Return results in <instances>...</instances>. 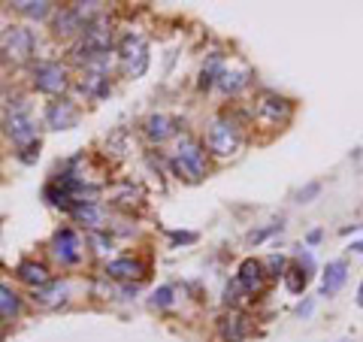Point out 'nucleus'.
Here are the masks:
<instances>
[{
    "label": "nucleus",
    "mask_w": 363,
    "mask_h": 342,
    "mask_svg": "<svg viewBox=\"0 0 363 342\" xmlns=\"http://www.w3.org/2000/svg\"><path fill=\"white\" fill-rule=\"evenodd\" d=\"M121 58H124V67L133 73V76H140L145 70V43L140 37H128V43H124V49H121Z\"/></svg>",
    "instance_id": "9b49d317"
},
{
    "label": "nucleus",
    "mask_w": 363,
    "mask_h": 342,
    "mask_svg": "<svg viewBox=\"0 0 363 342\" xmlns=\"http://www.w3.org/2000/svg\"><path fill=\"white\" fill-rule=\"evenodd\" d=\"M218 85H221V91H227V94H236L240 88L248 85V70H221Z\"/></svg>",
    "instance_id": "f3484780"
},
{
    "label": "nucleus",
    "mask_w": 363,
    "mask_h": 342,
    "mask_svg": "<svg viewBox=\"0 0 363 342\" xmlns=\"http://www.w3.org/2000/svg\"><path fill=\"white\" fill-rule=\"evenodd\" d=\"M33 85L45 91V94H61L67 88V70L55 61H43V64H37V70H33Z\"/></svg>",
    "instance_id": "39448f33"
},
{
    "label": "nucleus",
    "mask_w": 363,
    "mask_h": 342,
    "mask_svg": "<svg viewBox=\"0 0 363 342\" xmlns=\"http://www.w3.org/2000/svg\"><path fill=\"white\" fill-rule=\"evenodd\" d=\"M321 239H324V231H312L309 236H306V243H309V246H318Z\"/></svg>",
    "instance_id": "bb28decb"
},
{
    "label": "nucleus",
    "mask_w": 363,
    "mask_h": 342,
    "mask_svg": "<svg viewBox=\"0 0 363 342\" xmlns=\"http://www.w3.org/2000/svg\"><path fill=\"white\" fill-rule=\"evenodd\" d=\"M18 297H16V291L13 288H6L4 282H0V318H13L18 312Z\"/></svg>",
    "instance_id": "6ab92c4d"
},
{
    "label": "nucleus",
    "mask_w": 363,
    "mask_h": 342,
    "mask_svg": "<svg viewBox=\"0 0 363 342\" xmlns=\"http://www.w3.org/2000/svg\"><path fill=\"white\" fill-rule=\"evenodd\" d=\"M76 121H79V109L70 100H55V104H49V109H45V128H52V131L76 128Z\"/></svg>",
    "instance_id": "1a4fd4ad"
},
{
    "label": "nucleus",
    "mask_w": 363,
    "mask_h": 342,
    "mask_svg": "<svg viewBox=\"0 0 363 342\" xmlns=\"http://www.w3.org/2000/svg\"><path fill=\"white\" fill-rule=\"evenodd\" d=\"M145 133H149V140L164 143V140H169V136L179 133V121L169 118V116H152L149 121H145Z\"/></svg>",
    "instance_id": "ddd939ff"
},
{
    "label": "nucleus",
    "mask_w": 363,
    "mask_h": 342,
    "mask_svg": "<svg viewBox=\"0 0 363 342\" xmlns=\"http://www.w3.org/2000/svg\"><path fill=\"white\" fill-rule=\"evenodd\" d=\"M4 128H6V136H9V140L18 143V145H28V143H33V136H37L33 118H30V112H28V106L21 104V100H18L16 106H9Z\"/></svg>",
    "instance_id": "20e7f679"
},
{
    "label": "nucleus",
    "mask_w": 363,
    "mask_h": 342,
    "mask_svg": "<svg viewBox=\"0 0 363 342\" xmlns=\"http://www.w3.org/2000/svg\"><path fill=\"white\" fill-rule=\"evenodd\" d=\"M218 336L221 342H242L248 336V321L240 312H230L218 321Z\"/></svg>",
    "instance_id": "f8f14e48"
},
{
    "label": "nucleus",
    "mask_w": 363,
    "mask_h": 342,
    "mask_svg": "<svg viewBox=\"0 0 363 342\" xmlns=\"http://www.w3.org/2000/svg\"><path fill=\"white\" fill-rule=\"evenodd\" d=\"M0 55L9 64H25L33 55V33L25 28H6L0 33Z\"/></svg>",
    "instance_id": "7ed1b4c3"
},
{
    "label": "nucleus",
    "mask_w": 363,
    "mask_h": 342,
    "mask_svg": "<svg viewBox=\"0 0 363 342\" xmlns=\"http://www.w3.org/2000/svg\"><path fill=\"white\" fill-rule=\"evenodd\" d=\"M64 300H67V285L61 282H49L45 288L33 291V303H40V306H58Z\"/></svg>",
    "instance_id": "dca6fc26"
},
{
    "label": "nucleus",
    "mask_w": 363,
    "mask_h": 342,
    "mask_svg": "<svg viewBox=\"0 0 363 342\" xmlns=\"http://www.w3.org/2000/svg\"><path fill=\"white\" fill-rule=\"evenodd\" d=\"M52 255L61 260V264H76L82 258V246H79V236L73 227H64V231L55 233L52 239Z\"/></svg>",
    "instance_id": "0eeeda50"
},
{
    "label": "nucleus",
    "mask_w": 363,
    "mask_h": 342,
    "mask_svg": "<svg viewBox=\"0 0 363 342\" xmlns=\"http://www.w3.org/2000/svg\"><path fill=\"white\" fill-rule=\"evenodd\" d=\"M267 264L264 260H257V258H248L240 264V276H236V282L242 285V291L245 294H260L264 291V282H267Z\"/></svg>",
    "instance_id": "423d86ee"
},
{
    "label": "nucleus",
    "mask_w": 363,
    "mask_h": 342,
    "mask_svg": "<svg viewBox=\"0 0 363 342\" xmlns=\"http://www.w3.org/2000/svg\"><path fill=\"white\" fill-rule=\"evenodd\" d=\"M285 282H288V288H291L294 294H300L306 285H309V279H306V272H303L300 267H297V270H288V272H285Z\"/></svg>",
    "instance_id": "412c9836"
},
{
    "label": "nucleus",
    "mask_w": 363,
    "mask_h": 342,
    "mask_svg": "<svg viewBox=\"0 0 363 342\" xmlns=\"http://www.w3.org/2000/svg\"><path fill=\"white\" fill-rule=\"evenodd\" d=\"M143 272V264L133 258H118V260H109L106 264V276L109 279H136Z\"/></svg>",
    "instance_id": "2eb2a0df"
},
{
    "label": "nucleus",
    "mask_w": 363,
    "mask_h": 342,
    "mask_svg": "<svg viewBox=\"0 0 363 342\" xmlns=\"http://www.w3.org/2000/svg\"><path fill=\"white\" fill-rule=\"evenodd\" d=\"M73 219L76 221H85V224H100V209L94 203H82V206H73Z\"/></svg>",
    "instance_id": "aec40b11"
},
{
    "label": "nucleus",
    "mask_w": 363,
    "mask_h": 342,
    "mask_svg": "<svg viewBox=\"0 0 363 342\" xmlns=\"http://www.w3.org/2000/svg\"><path fill=\"white\" fill-rule=\"evenodd\" d=\"M318 191H321V185H318V182H309L297 197H300V203H312V197H318Z\"/></svg>",
    "instance_id": "b1692460"
},
{
    "label": "nucleus",
    "mask_w": 363,
    "mask_h": 342,
    "mask_svg": "<svg viewBox=\"0 0 363 342\" xmlns=\"http://www.w3.org/2000/svg\"><path fill=\"white\" fill-rule=\"evenodd\" d=\"M206 149L215 158H233L242 149V133L230 118H215L206 131Z\"/></svg>",
    "instance_id": "f257e3e1"
},
{
    "label": "nucleus",
    "mask_w": 363,
    "mask_h": 342,
    "mask_svg": "<svg viewBox=\"0 0 363 342\" xmlns=\"http://www.w3.org/2000/svg\"><path fill=\"white\" fill-rule=\"evenodd\" d=\"M351 252H354V255H363V243H351Z\"/></svg>",
    "instance_id": "c85d7f7f"
},
{
    "label": "nucleus",
    "mask_w": 363,
    "mask_h": 342,
    "mask_svg": "<svg viewBox=\"0 0 363 342\" xmlns=\"http://www.w3.org/2000/svg\"><path fill=\"white\" fill-rule=\"evenodd\" d=\"M342 342H348V339H342Z\"/></svg>",
    "instance_id": "7c9ffc66"
},
{
    "label": "nucleus",
    "mask_w": 363,
    "mask_h": 342,
    "mask_svg": "<svg viewBox=\"0 0 363 342\" xmlns=\"http://www.w3.org/2000/svg\"><path fill=\"white\" fill-rule=\"evenodd\" d=\"M357 306L363 309V282H360V288H357Z\"/></svg>",
    "instance_id": "c756f323"
},
{
    "label": "nucleus",
    "mask_w": 363,
    "mask_h": 342,
    "mask_svg": "<svg viewBox=\"0 0 363 342\" xmlns=\"http://www.w3.org/2000/svg\"><path fill=\"white\" fill-rule=\"evenodd\" d=\"M21 16H30V18H45L52 13V4L49 0H21V4H13Z\"/></svg>",
    "instance_id": "a211bd4d"
},
{
    "label": "nucleus",
    "mask_w": 363,
    "mask_h": 342,
    "mask_svg": "<svg viewBox=\"0 0 363 342\" xmlns=\"http://www.w3.org/2000/svg\"><path fill=\"white\" fill-rule=\"evenodd\" d=\"M18 279L25 282V285H30L33 291H40V288H45V285L52 282L49 270H45L43 264H33V260H25V264H18Z\"/></svg>",
    "instance_id": "4468645a"
},
{
    "label": "nucleus",
    "mask_w": 363,
    "mask_h": 342,
    "mask_svg": "<svg viewBox=\"0 0 363 342\" xmlns=\"http://www.w3.org/2000/svg\"><path fill=\"white\" fill-rule=\"evenodd\" d=\"M169 303H173V288H169V285H164V288H157L152 294V306H161L164 309V306H169Z\"/></svg>",
    "instance_id": "4be33fe9"
},
{
    "label": "nucleus",
    "mask_w": 363,
    "mask_h": 342,
    "mask_svg": "<svg viewBox=\"0 0 363 342\" xmlns=\"http://www.w3.org/2000/svg\"><path fill=\"white\" fill-rule=\"evenodd\" d=\"M255 112H257V118H264L269 124V128H276L279 121H285L291 116V100L279 97V94H264L257 100Z\"/></svg>",
    "instance_id": "6e6552de"
},
{
    "label": "nucleus",
    "mask_w": 363,
    "mask_h": 342,
    "mask_svg": "<svg viewBox=\"0 0 363 342\" xmlns=\"http://www.w3.org/2000/svg\"><path fill=\"white\" fill-rule=\"evenodd\" d=\"M345 282H348V264L345 260H330L327 270H324V279H321V297H333V294H339Z\"/></svg>",
    "instance_id": "9d476101"
},
{
    "label": "nucleus",
    "mask_w": 363,
    "mask_h": 342,
    "mask_svg": "<svg viewBox=\"0 0 363 342\" xmlns=\"http://www.w3.org/2000/svg\"><path fill=\"white\" fill-rule=\"evenodd\" d=\"M297 264H300V270L306 272V279H312V276H315V260H312L309 252H300V255H297Z\"/></svg>",
    "instance_id": "5701e85b"
},
{
    "label": "nucleus",
    "mask_w": 363,
    "mask_h": 342,
    "mask_svg": "<svg viewBox=\"0 0 363 342\" xmlns=\"http://www.w3.org/2000/svg\"><path fill=\"white\" fill-rule=\"evenodd\" d=\"M267 267L272 270V272H269V276H272V279H279V276H285V272H281V270H285V258H276V255H272V258L267 260Z\"/></svg>",
    "instance_id": "393cba45"
},
{
    "label": "nucleus",
    "mask_w": 363,
    "mask_h": 342,
    "mask_svg": "<svg viewBox=\"0 0 363 342\" xmlns=\"http://www.w3.org/2000/svg\"><path fill=\"white\" fill-rule=\"evenodd\" d=\"M173 167H176L179 179L200 182L203 176H206V152H203V145L197 140H191V136H182Z\"/></svg>",
    "instance_id": "f03ea898"
},
{
    "label": "nucleus",
    "mask_w": 363,
    "mask_h": 342,
    "mask_svg": "<svg viewBox=\"0 0 363 342\" xmlns=\"http://www.w3.org/2000/svg\"><path fill=\"white\" fill-rule=\"evenodd\" d=\"M169 236H173L176 243H194V239H197L194 233H169Z\"/></svg>",
    "instance_id": "cd10ccee"
},
{
    "label": "nucleus",
    "mask_w": 363,
    "mask_h": 342,
    "mask_svg": "<svg viewBox=\"0 0 363 342\" xmlns=\"http://www.w3.org/2000/svg\"><path fill=\"white\" fill-rule=\"evenodd\" d=\"M312 306H315L312 300H306V303H300V306H297V315H300V318H309V315H312Z\"/></svg>",
    "instance_id": "a878e982"
}]
</instances>
